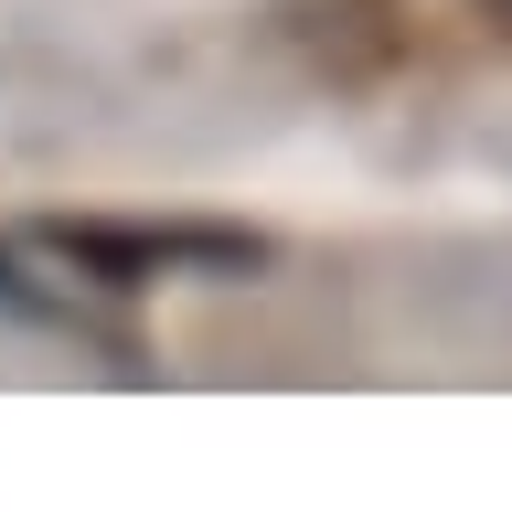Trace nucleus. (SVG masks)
Instances as JSON below:
<instances>
[{
    "instance_id": "obj_1",
    "label": "nucleus",
    "mask_w": 512,
    "mask_h": 512,
    "mask_svg": "<svg viewBox=\"0 0 512 512\" xmlns=\"http://www.w3.org/2000/svg\"><path fill=\"white\" fill-rule=\"evenodd\" d=\"M43 246L96 288H150V278H246L267 267V235L256 224H107V214H54Z\"/></svg>"
},
{
    "instance_id": "obj_2",
    "label": "nucleus",
    "mask_w": 512,
    "mask_h": 512,
    "mask_svg": "<svg viewBox=\"0 0 512 512\" xmlns=\"http://www.w3.org/2000/svg\"><path fill=\"white\" fill-rule=\"evenodd\" d=\"M0 310H43V299H32V278L11 267V256H0Z\"/></svg>"
},
{
    "instance_id": "obj_3",
    "label": "nucleus",
    "mask_w": 512,
    "mask_h": 512,
    "mask_svg": "<svg viewBox=\"0 0 512 512\" xmlns=\"http://www.w3.org/2000/svg\"><path fill=\"white\" fill-rule=\"evenodd\" d=\"M470 11H480V22H491V32L512 43V0H470Z\"/></svg>"
}]
</instances>
